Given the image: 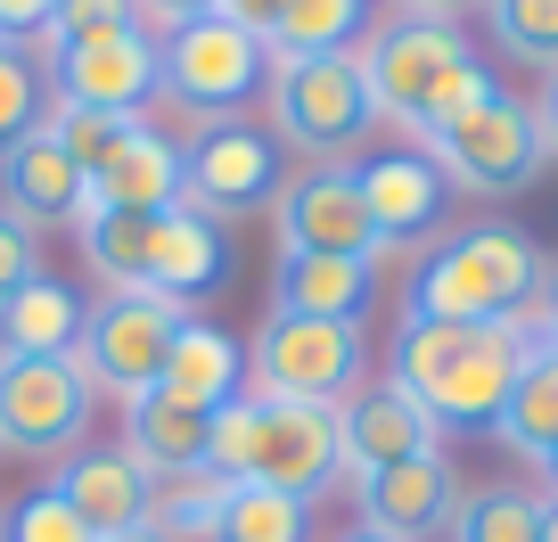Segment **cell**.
Listing matches in <instances>:
<instances>
[{
	"label": "cell",
	"instance_id": "cell-1",
	"mask_svg": "<svg viewBox=\"0 0 558 542\" xmlns=\"http://www.w3.org/2000/svg\"><path fill=\"white\" fill-rule=\"evenodd\" d=\"M353 74H362V91H369V116L395 123V132H418V141L501 91L493 67H476V50L460 41V25L411 17V9L378 17L353 41Z\"/></svg>",
	"mask_w": 558,
	"mask_h": 542
},
{
	"label": "cell",
	"instance_id": "cell-2",
	"mask_svg": "<svg viewBox=\"0 0 558 542\" xmlns=\"http://www.w3.org/2000/svg\"><path fill=\"white\" fill-rule=\"evenodd\" d=\"M542 280H550V255L518 222L444 230L427 246V263L411 272V321H501V329H518L534 346Z\"/></svg>",
	"mask_w": 558,
	"mask_h": 542
},
{
	"label": "cell",
	"instance_id": "cell-3",
	"mask_svg": "<svg viewBox=\"0 0 558 542\" xmlns=\"http://www.w3.org/2000/svg\"><path fill=\"white\" fill-rule=\"evenodd\" d=\"M525 337L501 329V321H411L402 313V337H395V370L386 378L402 395H418V411L436 427H469L485 436L501 420L509 386L525 370Z\"/></svg>",
	"mask_w": 558,
	"mask_h": 542
},
{
	"label": "cell",
	"instance_id": "cell-4",
	"mask_svg": "<svg viewBox=\"0 0 558 542\" xmlns=\"http://www.w3.org/2000/svg\"><path fill=\"white\" fill-rule=\"evenodd\" d=\"M206 469L230 485H271V493H329L345 477V444H337V411L313 402H263V395H230L206 420Z\"/></svg>",
	"mask_w": 558,
	"mask_h": 542
},
{
	"label": "cell",
	"instance_id": "cell-5",
	"mask_svg": "<svg viewBox=\"0 0 558 542\" xmlns=\"http://www.w3.org/2000/svg\"><path fill=\"white\" fill-rule=\"evenodd\" d=\"M83 255L99 263L107 288H148L165 304H190V297H214L230 280V246H222V222L190 206H165V214H83L74 222Z\"/></svg>",
	"mask_w": 558,
	"mask_h": 542
},
{
	"label": "cell",
	"instance_id": "cell-6",
	"mask_svg": "<svg viewBox=\"0 0 558 542\" xmlns=\"http://www.w3.org/2000/svg\"><path fill=\"white\" fill-rule=\"evenodd\" d=\"M157 91L197 132L206 123H239V107H255L271 91V41L239 34L230 17H190L157 41Z\"/></svg>",
	"mask_w": 558,
	"mask_h": 542
},
{
	"label": "cell",
	"instance_id": "cell-7",
	"mask_svg": "<svg viewBox=\"0 0 558 542\" xmlns=\"http://www.w3.org/2000/svg\"><path fill=\"white\" fill-rule=\"evenodd\" d=\"M369 370L362 321H296L271 313L246 346V395L263 402H313V411H345V395Z\"/></svg>",
	"mask_w": 558,
	"mask_h": 542
},
{
	"label": "cell",
	"instance_id": "cell-8",
	"mask_svg": "<svg viewBox=\"0 0 558 542\" xmlns=\"http://www.w3.org/2000/svg\"><path fill=\"white\" fill-rule=\"evenodd\" d=\"M418 148L436 157V173L452 181V190H476V197H518L525 181L550 165V141H542L534 107L509 99V91L476 99L469 116H452L444 132H427Z\"/></svg>",
	"mask_w": 558,
	"mask_h": 542
},
{
	"label": "cell",
	"instance_id": "cell-9",
	"mask_svg": "<svg viewBox=\"0 0 558 542\" xmlns=\"http://www.w3.org/2000/svg\"><path fill=\"white\" fill-rule=\"evenodd\" d=\"M190 304H165L148 288H107L99 304H83V337H74V370L90 378V395H148L173 353Z\"/></svg>",
	"mask_w": 558,
	"mask_h": 542
},
{
	"label": "cell",
	"instance_id": "cell-10",
	"mask_svg": "<svg viewBox=\"0 0 558 542\" xmlns=\"http://www.w3.org/2000/svg\"><path fill=\"white\" fill-rule=\"evenodd\" d=\"M271 123L313 165H345L369 141V91L353 58H271Z\"/></svg>",
	"mask_w": 558,
	"mask_h": 542
},
{
	"label": "cell",
	"instance_id": "cell-11",
	"mask_svg": "<svg viewBox=\"0 0 558 542\" xmlns=\"http://www.w3.org/2000/svg\"><path fill=\"white\" fill-rule=\"evenodd\" d=\"M90 378L74 362H9L0 353V453L58 460L90 427Z\"/></svg>",
	"mask_w": 558,
	"mask_h": 542
},
{
	"label": "cell",
	"instance_id": "cell-12",
	"mask_svg": "<svg viewBox=\"0 0 558 542\" xmlns=\"http://www.w3.org/2000/svg\"><path fill=\"white\" fill-rule=\"evenodd\" d=\"M362 181V206H369V230H378V263L386 255H418V246H436L444 222H452V181L436 173L427 148H378V157L353 165Z\"/></svg>",
	"mask_w": 558,
	"mask_h": 542
},
{
	"label": "cell",
	"instance_id": "cell-13",
	"mask_svg": "<svg viewBox=\"0 0 558 542\" xmlns=\"http://www.w3.org/2000/svg\"><path fill=\"white\" fill-rule=\"evenodd\" d=\"M271 230H279V255H369L378 263V230H369L353 165H304L271 197Z\"/></svg>",
	"mask_w": 558,
	"mask_h": 542
},
{
	"label": "cell",
	"instance_id": "cell-14",
	"mask_svg": "<svg viewBox=\"0 0 558 542\" xmlns=\"http://www.w3.org/2000/svg\"><path fill=\"white\" fill-rule=\"evenodd\" d=\"M263 197H279V157L255 123H206L190 148H181V206L230 222V214H255Z\"/></svg>",
	"mask_w": 558,
	"mask_h": 542
},
{
	"label": "cell",
	"instance_id": "cell-15",
	"mask_svg": "<svg viewBox=\"0 0 558 542\" xmlns=\"http://www.w3.org/2000/svg\"><path fill=\"white\" fill-rule=\"evenodd\" d=\"M41 83H50L58 107L140 116V107L157 99V41H148V25H132V34L83 41V50H50V58H41Z\"/></svg>",
	"mask_w": 558,
	"mask_h": 542
},
{
	"label": "cell",
	"instance_id": "cell-16",
	"mask_svg": "<svg viewBox=\"0 0 558 542\" xmlns=\"http://www.w3.org/2000/svg\"><path fill=\"white\" fill-rule=\"evenodd\" d=\"M337 444H345V477L362 485V477L395 469V460L436 453L444 427L418 411V395H402L395 378H378V386H353V395H345V411H337Z\"/></svg>",
	"mask_w": 558,
	"mask_h": 542
},
{
	"label": "cell",
	"instance_id": "cell-17",
	"mask_svg": "<svg viewBox=\"0 0 558 542\" xmlns=\"http://www.w3.org/2000/svg\"><path fill=\"white\" fill-rule=\"evenodd\" d=\"M460 509V477L452 460L436 453H418V460H395V469L362 477V534H386V542H427L436 526H452Z\"/></svg>",
	"mask_w": 558,
	"mask_h": 542
},
{
	"label": "cell",
	"instance_id": "cell-18",
	"mask_svg": "<svg viewBox=\"0 0 558 542\" xmlns=\"http://www.w3.org/2000/svg\"><path fill=\"white\" fill-rule=\"evenodd\" d=\"M0 214L25 222L34 239L41 230H74L83 222V173L66 165V148H58L41 123L0 148Z\"/></svg>",
	"mask_w": 558,
	"mask_h": 542
},
{
	"label": "cell",
	"instance_id": "cell-19",
	"mask_svg": "<svg viewBox=\"0 0 558 542\" xmlns=\"http://www.w3.org/2000/svg\"><path fill=\"white\" fill-rule=\"evenodd\" d=\"M181 206V141L157 123H132L116 157L83 181V214H165Z\"/></svg>",
	"mask_w": 558,
	"mask_h": 542
},
{
	"label": "cell",
	"instance_id": "cell-20",
	"mask_svg": "<svg viewBox=\"0 0 558 542\" xmlns=\"http://www.w3.org/2000/svg\"><path fill=\"white\" fill-rule=\"evenodd\" d=\"M50 485L90 534H123V526H140V509H148V469H140L123 444H83L74 460H58Z\"/></svg>",
	"mask_w": 558,
	"mask_h": 542
},
{
	"label": "cell",
	"instance_id": "cell-21",
	"mask_svg": "<svg viewBox=\"0 0 558 542\" xmlns=\"http://www.w3.org/2000/svg\"><path fill=\"white\" fill-rule=\"evenodd\" d=\"M369 297H378L369 255H279L271 272V313H296V321H362Z\"/></svg>",
	"mask_w": 558,
	"mask_h": 542
},
{
	"label": "cell",
	"instance_id": "cell-22",
	"mask_svg": "<svg viewBox=\"0 0 558 542\" xmlns=\"http://www.w3.org/2000/svg\"><path fill=\"white\" fill-rule=\"evenodd\" d=\"M157 395L190 402V411H222L230 395H246V346L190 313L181 337H173V353H165V370H157Z\"/></svg>",
	"mask_w": 558,
	"mask_h": 542
},
{
	"label": "cell",
	"instance_id": "cell-23",
	"mask_svg": "<svg viewBox=\"0 0 558 542\" xmlns=\"http://www.w3.org/2000/svg\"><path fill=\"white\" fill-rule=\"evenodd\" d=\"M74 337H83V297L50 272L0 304V353L9 362H74Z\"/></svg>",
	"mask_w": 558,
	"mask_h": 542
},
{
	"label": "cell",
	"instance_id": "cell-24",
	"mask_svg": "<svg viewBox=\"0 0 558 542\" xmlns=\"http://www.w3.org/2000/svg\"><path fill=\"white\" fill-rule=\"evenodd\" d=\"M206 420L214 411H190L173 395H132L123 402V453L140 460L148 477H181V469H206Z\"/></svg>",
	"mask_w": 558,
	"mask_h": 542
},
{
	"label": "cell",
	"instance_id": "cell-25",
	"mask_svg": "<svg viewBox=\"0 0 558 542\" xmlns=\"http://www.w3.org/2000/svg\"><path fill=\"white\" fill-rule=\"evenodd\" d=\"M493 436H501L518 460H542V469L558 460V346L525 353V370H518V386H509Z\"/></svg>",
	"mask_w": 558,
	"mask_h": 542
},
{
	"label": "cell",
	"instance_id": "cell-26",
	"mask_svg": "<svg viewBox=\"0 0 558 542\" xmlns=\"http://www.w3.org/2000/svg\"><path fill=\"white\" fill-rule=\"evenodd\" d=\"M369 34V0H279L271 58H353Z\"/></svg>",
	"mask_w": 558,
	"mask_h": 542
},
{
	"label": "cell",
	"instance_id": "cell-27",
	"mask_svg": "<svg viewBox=\"0 0 558 542\" xmlns=\"http://www.w3.org/2000/svg\"><path fill=\"white\" fill-rule=\"evenodd\" d=\"M222 493H230V477H214V469L148 477V509H140V526H148L157 542H214V518H222Z\"/></svg>",
	"mask_w": 558,
	"mask_h": 542
},
{
	"label": "cell",
	"instance_id": "cell-28",
	"mask_svg": "<svg viewBox=\"0 0 558 542\" xmlns=\"http://www.w3.org/2000/svg\"><path fill=\"white\" fill-rule=\"evenodd\" d=\"M214 542H313V502L271 485H230L222 518H214Z\"/></svg>",
	"mask_w": 558,
	"mask_h": 542
},
{
	"label": "cell",
	"instance_id": "cell-29",
	"mask_svg": "<svg viewBox=\"0 0 558 542\" xmlns=\"http://www.w3.org/2000/svg\"><path fill=\"white\" fill-rule=\"evenodd\" d=\"M452 542H542V493H525V485H476V493H460Z\"/></svg>",
	"mask_w": 558,
	"mask_h": 542
},
{
	"label": "cell",
	"instance_id": "cell-30",
	"mask_svg": "<svg viewBox=\"0 0 558 542\" xmlns=\"http://www.w3.org/2000/svg\"><path fill=\"white\" fill-rule=\"evenodd\" d=\"M485 25L509 67L558 74V0H485Z\"/></svg>",
	"mask_w": 558,
	"mask_h": 542
},
{
	"label": "cell",
	"instance_id": "cell-31",
	"mask_svg": "<svg viewBox=\"0 0 558 542\" xmlns=\"http://www.w3.org/2000/svg\"><path fill=\"white\" fill-rule=\"evenodd\" d=\"M132 123H140V116H90V107H58V99L41 107V132H50L58 148H66V165H74L83 181L99 173L107 157H116V141L132 132Z\"/></svg>",
	"mask_w": 558,
	"mask_h": 542
},
{
	"label": "cell",
	"instance_id": "cell-32",
	"mask_svg": "<svg viewBox=\"0 0 558 542\" xmlns=\"http://www.w3.org/2000/svg\"><path fill=\"white\" fill-rule=\"evenodd\" d=\"M132 25H140V0H58V17L41 25L34 58H50V50H83V41L132 34Z\"/></svg>",
	"mask_w": 558,
	"mask_h": 542
},
{
	"label": "cell",
	"instance_id": "cell-33",
	"mask_svg": "<svg viewBox=\"0 0 558 542\" xmlns=\"http://www.w3.org/2000/svg\"><path fill=\"white\" fill-rule=\"evenodd\" d=\"M41 123V58L25 41H0V148Z\"/></svg>",
	"mask_w": 558,
	"mask_h": 542
},
{
	"label": "cell",
	"instance_id": "cell-34",
	"mask_svg": "<svg viewBox=\"0 0 558 542\" xmlns=\"http://www.w3.org/2000/svg\"><path fill=\"white\" fill-rule=\"evenodd\" d=\"M0 542H99V534L58 502V485H34L9 518H0Z\"/></svg>",
	"mask_w": 558,
	"mask_h": 542
},
{
	"label": "cell",
	"instance_id": "cell-35",
	"mask_svg": "<svg viewBox=\"0 0 558 542\" xmlns=\"http://www.w3.org/2000/svg\"><path fill=\"white\" fill-rule=\"evenodd\" d=\"M25 280H41V239L25 222H9V214H0V304L17 297Z\"/></svg>",
	"mask_w": 558,
	"mask_h": 542
},
{
	"label": "cell",
	"instance_id": "cell-36",
	"mask_svg": "<svg viewBox=\"0 0 558 542\" xmlns=\"http://www.w3.org/2000/svg\"><path fill=\"white\" fill-rule=\"evenodd\" d=\"M50 17H58V0H0V41H25V50H34Z\"/></svg>",
	"mask_w": 558,
	"mask_h": 542
},
{
	"label": "cell",
	"instance_id": "cell-37",
	"mask_svg": "<svg viewBox=\"0 0 558 542\" xmlns=\"http://www.w3.org/2000/svg\"><path fill=\"white\" fill-rule=\"evenodd\" d=\"M214 17H230L239 34H255V41H271V25H279V0H222Z\"/></svg>",
	"mask_w": 558,
	"mask_h": 542
},
{
	"label": "cell",
	"instance_id": "cell-38",
	"mask_svg": "<svg viewBox=\"0 0 558 542\" xmlns=\"http://www.w3.org/2000/svg\"><path fill=\"white\" fill-rule=\"evenodd\" d=\"M214 9H222V0H140V17H157L165 34H173V25H190V17H214Z\"/></svg>",
	"mask_w": 558,
	"mask_h": 542
},
{
	"label": "cell",
	"instance_id": "cell-39",
	"mask_svg": "<svg viewBox=\"0 0 558 542\" xmlns=\"http://www.w3.org/2000/svg\"><path fill=\"white\" fill-rule=\"evenodd\" d=\"M534 346H558V263H550V280H542V313H534Z\"/></svg>",
	"mask_w": 558,
	"mask_h": 542
},
{
	"label": "cell",
	"instance_id": "cell-40",
	"mask_svg": "<svg viewBox=\"0 0 558 542\" xmlns=\"http://www.w3.org/2000/svg\"><path fill=\"white\" fill-rule=\"evenodd\" d=\"M534 123H542V141H550V157H558V74H542V107H534Z\"/></svg>",
	"mask_w": 558,
	"mask_h": 542
},
{
	"label": "cell",
	"instance_id": "cell-41",
	"mask_svg": "<svg viewBox=\"0 0 558 542\" xmlns=\"http://www.w3.org/2000/svg\"><path fill=\"white\" fill-rule=\"evenodd\" d=\"M402 9H411V17H444V25H452L460 9H485V0H402Z\"/></svg>",
	"mask_w": 558,
	"mask_h": 542
},
{
	"label": "cell",
	"instance_id": "cell-42",
	"mask_svg": "<svg viewBox=\"0 0 558 542\" xmlns=\"http://www.w3.org/2000/svg\"><path fill=\"white\" fill-rule=\"evenodd\" d=\"M542 542H558V493L542 502Z\"/></svg>",
	"mask_w": 558,
	"mask_h": 542
},
{
	"label": "cell",
	"instance_id": "cell-43",
	"mask_svg": "<svg viewBox=\"0 0 558 542\" xmlns=\"http://www.w3.org/2000/svg\"><path fill=\"white\" fill-rule=\"evenodd\" d=\"M99 542H157L148 526H123V534H99Z\"/></svg>",
	"mask_w": 558,
	"mask_h": 542
},
{
	"label": "cell",
	"instance_id": "cell-44",
	"mask_svg": "<svg viewBox=\"0 0 558 542\" xmlns=\"http://www.w3.org/2000/svg\"><path fill=\"white\" fill-rule=\"evenodd\" d=\"M345 542H386V534H345Z\"/></svg>",
	"mask_w": 558,
	"mask_h": 542
},
{
	"label": "cell",
	"instance_id": "cell-45",
	"mask_svg": "<svg viewBox=\"0 0 558 542\" xmlns=\"http://www.w3.org/2000/svg\"><path fill=\"white\" fill-rule=\"evenodd\" d=\"M550 485H558V460H550Z\"/></svg>",
	"mask_w": 558,
	"mask_h": 542
}]
</instances>
